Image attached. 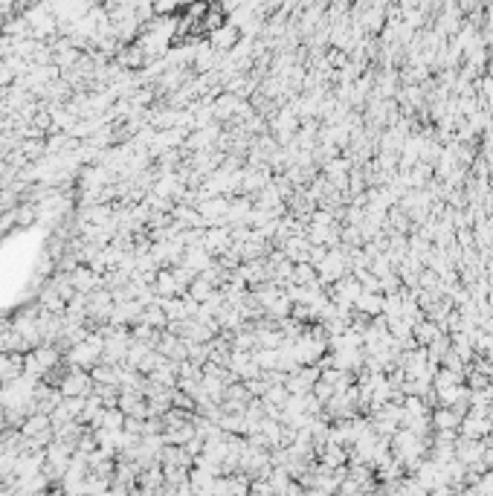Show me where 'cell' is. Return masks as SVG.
<instances>
[{
    "label": "cell",
    "instance_id": "ba28073f",
    "mask_svg": "<svg viewBox=\"0 0 493 496\" xmlns=\"http://www.w3.org/2000/svg\"><path fill=\"white\" fill-rule=\"evenodd\" d=\"M12 9H15V0H0V18L12 15Z\"/></svg>",
    "mask_w": 493,
    "mask_h": 496
},
{
    "label": "cell",
    "instance_id": "6da1fadb",
    "mask_svg": "<svg viewBox=\"0 0 493 496\" xmlns=\"http://www.w3.org/2000/svg\"><path fill=\"white\" fill-rule=\"evenodd\" d=\"M58 389L64 398H87L93 392V377H90L87 369H79V365L70 363V369L58 381Z\"/></svg>",
    "mask_w": 493,
    "mask_h": 496
},
{
    "label": "cell",
    "instance_id": "277c9868",
    "mask_svg": "<svg viewBox=\"0 0 493 496\" xmlns=\"http://www.w3.org/2000/svg\"><path fill=\"white\" fill-rule=\"evenodd\" d=\"M186 293L200 305V302H206V299H212V296L218 293V287H215L209 279H206V276H200V273H198V276L192 279V284L186 287Z\"/></svg>",
    "mask_w": 493,
    "mask_h": 496
},
{
    "label": "cell",
    "instance_id": "3957f363",
    "mask_svg": "<svg viewBox=\"0 0 493 496\" xmlns=\"http://www.w3.org/2000/svg\"><path fill=\"white\" fill-rule=\"evenodd\" d=\"M430 424H433V429H456L459 433V424H461V412H456V407H441L430 415Z\"/></svg>",
    "mask_w": 493,
    "mask_h": 496
},
{
    "label": "cell",
    "instance_id": "30bf717a",
    "mask_svg": "<svg viewBox=\"0 0 493 496\" xmlns=\"http://www.w3.org/2000/svg\"><path fill=\"white\" fill-rule=\"evenodd\" d=\"M3 131H6V128H3V122H0V137H3Z\"/></svg>",
    "mask_w": 493,
    "mask_h": 496
},
{
    "label": "cell",
    "instance_id": "8992f818",
    "mask_svg": "<svg viewBox=\"0 0 493 496\" xmlns=\"http://www.w3.org/2000/svg\"><path fill=\"white\" fill-rule=\"evenodd\" d=\"M99 427H105V429H122V427H125V412H122L119 407H105V409H102V415H99V421L93 424V429H99Z\"/></svg>",
    "mask_w": 493,
    "mask_h": 496
},
{
    "label": "cell",
    "instance_id": "52a82bcc",
    "mask_svg": "<svg viewBox=\"0 0 493 496\" xmlns=\"http://www.w3.org/2000/svg\"><path fill=\"white\" fill-rule=\"evenodd\" d=\"M238 44V30L236 26H220V30L212 32V47L215 49H232Z\"/></svg>",
    "mask_w": 493,
    "mask_h": 496
},
{
    "label": "cell",
    "instance_id": "5b68a950",
    "mask_svg": "<svg viewBox=\"0 0 493 496\" xmlns=\"http://www.w3.org/2000/svg\"><path fill=\"white\" fill-rule=\"evenodd\" d=\"M412 334H415V343L426 348V346H430L433 339L441 334V325L433 322V319H418V322L412 325Z\"/></svg>",
    "mask_w": 493,
    "mask_h": 496
},
{
    "label": "cell",
    "instance_id": "9c48e42d",
    "mask_svg": "<svg viewBox=\"0 0 493 496\" xmlns=\"http://www.w3.org/2000/svg\"><path fill=\"white\" fill-rule=\"evenodd\" d=\"M3 427H9L6 424V403H0V429H3Z\"/></svg>",
    "mask_w": 493,
    "mask_h": 496
},
{
    "label": "cell",
    "instance_id": "7a4b0ae2",
    "mask_svg": "<svg viewBox=\"0 0 493 496\" xmlns=\"http://www.w3.org/2000/svg\"><path fill=\"white\" fill-rule=\"evenodd\" d=\"M154 291H157L160 299H168V296H183L186 287L177 282V276H174L172 267H160V270H157V279H154Z\"/></svg>",
    "mask_w": 493,
    "mask_h": 496
}]
</instances>
